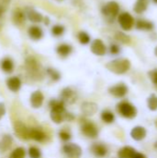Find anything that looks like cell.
<instances>
[{
    "instance_id": "1",
    "label": "cell",
    "mask_w": 157,
    "mask_h": 158,
    "mask_svg": "<svg viewBox=\"0 0 157 158\" xmlns=\"http://www.w3.org/2000/svg\"><path fill=\"white\" fill-rule=\"evenodd\" d=\"M130 61L127 58H118V59H114L110 62H108L105 67L106 69L118 75H121V74H125L126 72H128L130 69Z\"/></svg>"
},
{
    "instance_id": "2",
    "label": "cell",
    "mask_w": 157,
    "mask_h": 158,
    "mask_svg": "<svg viewBox=\"0 0 157 158\" xmlns=\"http://www.w3.org/2000/svg\"><path fill=\"white\" fill-rule=\"evenodd\" d=\"M117 111L121 117L127 119H133L137 117L138 114L136 106L126 100L117 104Z\"/></svg>"
},
{
    "instance_id": "3",
    "label": "cell",
    "mask_w": 157,
    "mask_h": 158,
    "mask_svg": "<svg viewBox=\"0 0 157 158\" xmlns=\"http://www.w3.org/2000/svg\"><path fill=\"white\" fill-rule=\"evenodd\" d=\"M81 131L84 136L90 139H95L99 135V130L97 126L90 120H83L81 122Z\"/></svg>"
},
{
    "instance_id": "4",
    "label": "cell",
    "mask_w": 157,
    "mask_h": 158,
    "mask_svg": "<svg viewBox=\"0 0 157 158\" xmlns=\"http://www.w3.org/2000/svg\"><path fill=\"white\" fill-rule=\"evenodd\" d=\"M62 153L67 158H81L82 156V149L76 143H66L62 147Z\"/></svg>"
},
{
    "instance_id": "5",
    "label": "cell",
    "mask_w": 157,
    "mask_h": 158,
    "mask_svg": "<svg viewBox=\"0 0 157 158\" xmlns=\"http://www.w3.org/2000/svg\"><path fill=\"white\" fill-rule=\"evenodd\" d=\"M108 93L116 98H123L129 93V88L125 83L120 82V83H118L116 85L109 87Z\"/></svg>"
},
{
    "instance_id": "6",
    "label": "cell",
    "mask_w": 157,
    "mask_h": 158,
    "mask_svg": "<svg viewBox=\"0 0 157 158\" xmlns=\"http://www.w3.org/2000/svg\"><path fill=\"white\" fill-rule=\"evenodd\" d=\"M77 93L69 87H66L61 91L60 99L65 102V104H74L77 101Z\"/></svg>"
},
{
    "instance_id": "7",
    "label": "cell",
    "mask_w": 157,
    "mask_h": 158,
    "mask_svg": "<svg viewBox=\"0 0 157 158\" xmlns=\"http://www.w3.org/2000/svg\"><path fill=\"white\" fill-rule=\"evenodd\" d=\"M118 22H119V24L123 30L130 31V30H131V28L134 25V19L132 18V16L130 13L124 12V13L119 15Z\"/></svg>"
},
{
    "instance_id": "8",
    "label": "cell",
    "mask_w": 157,
    "mask_h": 158,
    "mask_svg": "<svg viewBox=\"0 0 157 158\" xmlns=\"http://www.w3.org/2000/svg\"><path fill=\"white\" fill-rule=\"evenodd\" d=\"M91 152L95 157L103 158L107 156L108 149L105 144L101 143H95L91 146Z\"/></svg>"
},
{
    "instance_id": "9",
    "label": "cell",
    "mask_w": 157,
    "mask_h": 158,
    "mask_svg": "<svg viewBox=\"0 0 157 158\" xmlns=\"http://www.w3.org/2000/svg\"><path fill=\"white\" fill-rule=\"evenodd\" d=\"M103 14L106 17H111V18H115L118 12H119V6L117 2L111 1L108 2L102 9Z\"/></svg>"
},
{
    "instance_id": "10",
    "label": "cell",
    "mask_w": 157,
    "mask_h": 158,
    "mask_svg": "<svg viewBox=\"0 0 157 158\" xmlns=\"http://www.w3.org/2000/svg\"><path fill=\"white\" fill-rule=\"evenodd\" d=\"M91 51L94 55L102 56L106 53V47H105V44L103 43L102 40L95 39L91 44Z\"/></svg>"
},
{
    "instance_id": "11",
    "label": "cell",
    "mask_w": 157,
    "mask_h": 158,
    "mask_svg": "<svg viewBox=\"0 0 157 158\" xmlns=\"http://www.w3.org/2000/svg\"><path fill=\"white\" fill-rule=\"evenodd\" d=\"M130 136L134 141L141 142L144 140L147 136V131L143 126H136L130 131Z\"/></svg>"
},
{
    "instance_id": "12",
    "label": "cell",
    "mask_w": 157,
    "mask_h": 158,
    "mask_svg": "<svg viewBox=\"0 0 157 158\" xmlns=\"http://www.w3.org/2000/svg\"><path fill=\"white\" fill-rule=\"evenodd\" d=\"M43 94L41 91H35L31 94V98H30V102L31 105L33 108H39L42 106L43 103Z\"/></svg>"
},
{
    "instance_id": "13",
    "label": "cell",
    "mask_w": 157,
    "mask_h": 158,
    "mask_svg": "<svg viewBox=\"0 0 157 158\" xmlns=\"http://www.w3.org/2000/svg\"><path fill=\"white\" fill-rule=\"evenodd\" d=\"M81 111L85 116H93L98 111V105L93 102H84L81 105Z\"/></svg>"
},
{
    "instance_id": "14",
    "label": "cell",
    "mask_w": 157,
    "mask_h": 158,
    "mask_svg": "<svg viewBox=\"0 0 157 158\" xmlns=\"http://www.w3.org/2000/svg\"><path fill=\"white\" fill-rule=\"evenodd\" d=\"M15 132L18 135V137H19L23 140L30 139V129H28L21 122H18L15 125Z\"/></svg>"
},
{
    "instance_id": "15",
    "label": "cell",
    "mask_w": 157,
    "mask_h": 158,
    "mask_svg": "<svg viewBox=\"0 0 157 158\" xmlns=\"http://www.w3.org/2000/svg\"><path fill=\"white\" fill-rule=\"evenodd\" d=\"M136 150L131 146H124L118 152V158H132L136 154Z\"/></svg>"
},
{
    "instance_id": "16",
    "label": "cell",
    "mask_w": 157,
    "mask_h": 158,
    "mask_svg": "<svg viewBox=\"0 0 157 158\" xmlns=\"http://www.w3.org/2000/svg\"><path fill=\"white\" fill-rule=\"evenodd\" d=\"M30 139L36 142H43L46 139V134L39 129H30Z\"/></svg>"
},
{
    "instance_id": "17",
    "label": "cell",
    "mask_w": 157,
    "mask_h": 158,
    "mask_svg": "<svg viewBox=\"0 0 157 158\" xmlns=\"http://www.w3.org/2000/svg\"><path fill=\"white\" fill-rule=\"evenodd\" d=\"M6 85L8 89L12 92H18L21 87V81L18 77L9 78L6 81Z\"/></svg>"
},
{
    "instance_id": "18",
    "label": "cell",
    "mask_w": 157,
    "mask_h": 158,
    "mask_svg": "<svg viewBox=\"0 0 157 158\" xmlns=\"http://www.w3.org/2000/svg\"><path fill=\"white\" fill-rule=\"evenodd\" d=\"M101 119H102V121H104L106 124H111V123L115 122L116 116L112 111L105 109V110H103L101 112Z\"/></svg>"
},
{
    "instance_id": "19",
    "label": "cell",
    "mask_w": 157,
    "mask_h": 158,
    "mask_svg": "<svg viewBox=\"0 0 157 158\" xmlns=\"http://www.w3.org/2000/svg\"><path fill=\"white\" fill-rule=\"evenodd\" d=\"M72 52V47L71 45L69 44H60L57 46L56 48V53L62 56V57H67Z\"/></svg>"
},
{
    "instance_id": "20",
    "label": "cell",
    "mask_w": 157,
    "mask_h": 158,
    "mask_svg": "<svg viewBox=\"0 0 157 158\" xmlns=\"http://www.w3.org/2000/svg\"><path fill=\"white\" fill-rule=\"evenodd\" d=\"M26 65L32 74H38L40 72V66L34 58H29L26 61Z\"/></svg>"
},
{
    "instance_id": "21",
    "label": "cell",
    "mask_w": 157,
    "mask_h": 158,
    "mask_svg": "<svg viewBox=\"0 0 157 158\" xmlns=\"http://www.w3.org/2000/svg\"><path fill=\"white\" fill-rule=\"evenodd\" d=\"M148 4H149V0H137L134 6V11L138 14L144 12L147 9Z\"/></svg>"
},
{
    "instance_id": "22",
    "label": "cell",
    "mask_w": 157,
    "mask_h": 158,
    "mask_svg": "<svg viewBox=\"0 0 157 158\" xmlns=\"http://www.w3.org/2000/svg\"><path fill=\"white\" fill-rule=\"evenodd\" d=\"M136 27L142 31H152L154 29V24L144 19H139L136 23Z\"/></svg>"
},
{
    "instance_id": "23",
    "label": "cell",
    "mask_w": 157,
    "mask_h": 158,
    "mask_svg": "<svg viewBox=\"0 0 157 158\" xmlns=\"http://www.w3.org/2000/svg\"><path fill=\"white\" fill-rule=\"evenodd\" d=\"M29 35L33 40H39L43 36V31L37 26H32L29 30Z\"/></svg>"
},
{
    "instance_id": "24",
    "label": "cell",
    "mask_w": 157,
    "mask_h": 158,
    "mask_svg": "<svg viewBox=\"0 0 157 158\" xmlns=\"http://www.w3.org/2000/svg\"><path fill=\"white\" fill-rule=\"evenodd\" d=\"M27 17L32 22H40L43 19L42 15L39 12H37V11H35L33 9H29L27 11Z\"/></svg>"
},
{
    "instance_id": "25",
    "label": "cell",
    "mask_w": 157,
    "mask_h": 158,
    "mask_svg": "<svg viewBox=\"0 0 157 158\" xmlns=\"http://www.w3.org/2000/svg\"><path fill=\"white\" fill-rule=\"evenodd\" d=\"M147 106L151 111H156L157 110V95L155 94H152L147 98Z\"/></svg>"
},
{
    "instance_id": "26",
    "label": "cell",
    "mask_w": 157,
    "mask_h": 158,
    "mask_svg": "<svg viewBox=\"0 0 157 158\" xmlns=\"http://www.w3.org/2000/svg\"><path fill=\"white\" fill-rule=\"evenodd\" d=\"M1 68H2V69H3L5 72L9 73V72H11V71L13 70L14 65H13V62H12L10 59L6 58V59H4V60L2 61V63H1Z\"/></svg>"
},
{
    "instance_id": "27",
    "label": "cell",
    "mask_w": 157,
    "mask_h": 158,
    "mask_svg": "<svg viewBox=\"0 0 157 158\" xmlns=\"http://www.w3.org/2000/svg\"><path fill=\"white\" fill-rule=\"evenodd\" d=\"M26 151L22 147L16 148L10 155V158H25Z\"/></svg>"
},
{
    "instance_id": "28",
    "label": "cell",
    "mask_w": 157,
    "mask_h": 158,
    "mask_svg": "<svg viewBox=\"0 0 157 158\" xmlns=\"http://www.w3.org/2000/svg\"><path fill=\"white\" fill-rule=\"evenodd\" d=\"M25 16L20 10H16L13 15V20L16 24H22L24 22Z\"/></svg>"
},
{
    "instance_id": "29",
    "label": "cell",
    "mask_w": 157,
    "mask_h": 158,
    "mask_svg": "<svg viewBox=\"0 0 157 158\" xmlns=\"http://www.w3.org/2000/svg\"><path fill=\"white\" fill-rule=\"evenodd\" d=\"M78 38H79V41H80V43H81V44H88L90 43V40H91L90 35H89L87 32H85V31H81V32H79Z\"/></svg>"
},
{
    "instance_id": "30",
    "label": "cell",
    "mask_w": 157,
    "mask_h": 158,
    "mask_svg": "<svg viewBox=\"0 0 157 158\" xmlns=\"http://www.w3.org/2000/svg\"><path fill=\"white\" fill-rule=\"evenodd\" d=\"M11 143H12L11 138H10L8 135H6V136L3 138L2 142L0 143V148H1V150L4 151V150H6L7 148H9Z\"/></svg>"
},
{
    "instance_id": "31",
    "label": "cell",
    "mask_w": 157,
    "mask_h": 158,
    "mask_svg": "<svg viewBox=\"0 0 157 158\" xmlns=\"http://www.w3.org/2000/svg\"><path fill=\"white\" fill-rule=\"evenodd\" d=\"M29 156L31 158H41L42 154L39 148L32 146L29 149Z\"/></svg>"
},
{
    "instance_id": "32",
    "label": "cell",
    "mask_w": 157,
    "mask_h": 158,
    "mask_svg": "<svg viewBox=\"0 0 157 158\" xmlns=\"http://www.w3.org/2000/svg\"><path fill=\"white\" fill-rule=\"evenodd\" d=\"M46 71H47V74L50 76V78L53 81H58V80H60L61 76H60V73L57 70H56L54 69H47Z\"/></svg>"
},
{
    "instance_id": "33",
    "label": "cell",
    "mask_w": 157,
    "mask_h": 158,
    "mask_svg": "<svg viewBox=\"0 0 157 158\" xmlns=\"http://www.w3.org/2000/svg\"><path fill=\"white\" fill-rule=\"evenodd\" d=\"M59 138L63 141V142H68L71 139V133L67 131V130H61L58 133Z\"/></svg>"
},
{
    "instance_id": "34",
    "label": "cell",
    "mask_w": 157,
    "mask_h": 158,
    "mask_svg": "<svg viewBox=\"0 0 157 158\" xmlns=\"http://www.w3.org/2000/svg\"><path fill=\"white\" fill-rule=\"evenodd\" d=\"M64 31H65V28L61 25H56L52 29V33L55 36H60L64 33Z\"/></svg>"
},
{
    "instance_id": "35",
    "label": "cell",
    "mask_w": 157,
    "mask_h": 158,
    "mask_svg": "<svg viewBox=\"0 0 157 158\" xmlns=\"http://www.w3.org/2000/svg\"><path fill=\"white\" fill-rule=\"evenodd\" d=\"M116 39L118 40V41H119V42H121V43H124V44H128V43H130V38H129V36L128 35H126V34H124L123 32H117V34H116Z\"/></svg>"
},
{
    "instance_id": "36",
    "label": "cell",
    "mask_w": 157,
    "mask_h": 158,
    "mask_svg": "<svg viewBox=\"0 0 157 158\" xmlns=\"http://www.w3.org/2000/svg\"><path fill=\"white\" fill-rule=\"evenodd\" d=\"M148 75H149V77H150L151 81H153V83L157 86V69L151 70V71L148 73Z\"/></svg>"
},
{
    "instance_id": "37",
    "label": "cell",
    "mask_w": 157,
    "mask_h": 158,
    "mask_svg": "<svg viewBox=\"0 0 157 158\" xmlns=\"http://www.w3.org/2000/svg\"><path fill=\"white\" fill-rule=\"evenodd\" d=\"M109 51L112 55H118L120 52V47L118 44H111L109 47Z\"/></svg>"
},
{
    "instance_id": "38",
    "label": "cell",
    "mask_w": 157,
    "mask_h": 158,
    "mask_svg": "<svg viewBox=\"0 0 157 158\" xmlns=\"http://www.w3.org/2000/svg\"><path fill=\"white\" fill-rule=\"evenodd\" d=\"M6 114V107L5 105L3 103H0V119L4 117V115Z\"/></svg>"
},
{
    "instance_id": "39",
    "label": "cell",
    "mask_w": 157,
    "mask_h": 158,
    "mask_svg": "<svg viewBox=\"0 0 157 158\" xmlns=\"http://www.w3.org/2000/svg\"><path fill=\"white\" fill-rule=\"evenodd\" d=\"M10 1H11V0H0V7L6 8V7L9 5Z\"/></svg>"
},
{
    "instance_id": "40",
    "label": "cell",
    "mask_w": 157,
    "mask_h": 158,
    "mask_svg": "<svg viewBox=\"0 0 157 158\" xmlns=\"http://www.w3.org/2000/svg\"><path fill=\"white\" fill-rule=\"evenodd\" d=\"M132 158H147V156L144 154H143V153H138L137 152Z\"/></svg>"
},
{
    "instance_id": "41",
    "label": "cell",
    "mask_w": 157,
    "mask_h": 158,
    "mask_svg": "<svg viewBox=\"0 0 157 158\" xmlns=\"http://www.w3.org/2000/svg\"><path fill=\"white\" fill-rule=\"evenodd\" d=\"M154 147H155V149L157 151V141L155 143V144H154Z\"/></svg>"
},
{
    "instance_id": "42",
    "label": "cell",
    "mask_w": 157,
    "mask_h": 158,
    "mask_svg": "<svg viewBox=\"0 0 157 158\" xmlns=\"http://www.w3.org/2000/svg\"><path fill=\"white\" fill-rule=\"evenodd\" d=\"M155 55L157 56V46L155 47Z\"/></svg>"
},
{
    "instance_id": "43",
    "label": "cell",
    "mask_w": 157,
    "mask_h": 158,
    "mask_svg": "<svg viewBox=\"0 0 157 158\" xmlns=\"http://www.w3.org/2000/svg\"><path fill=\"white\" fill-rule=\"evenodd\" d=\"M3 10H4V8L0 7V16H1V14H2V12H3Z\"/></svg>"
},
{
    "instance_id": "44",
    "label": "cell",
    "mask_w": 157,
    "mask_h": 158,
    "mask_svg": "<svg viewBox=\"0 0 157 158\" xmlns=\"http://www.w3.org/2000/svg\"><path fill=\"white\" fill-rule=\"evenodd\" d=\"M154 2H155V4H157V0H154Z\"/></svg>"
},
{
    "instance_id": "45",
    "label": "cell",
    "mask_w": 157,
    "mask_h": 158,
    "mask_svg": "<svg viewBox=\"0 0 157 158\" xmlns=\"http://www.w3.org/2000/svg\"><path fill=\"white\" fill-rule=\"evenodd\" d=\"M155 126H156V128H157V120L155 121Z\"/></svg>"
}]
</instances>
